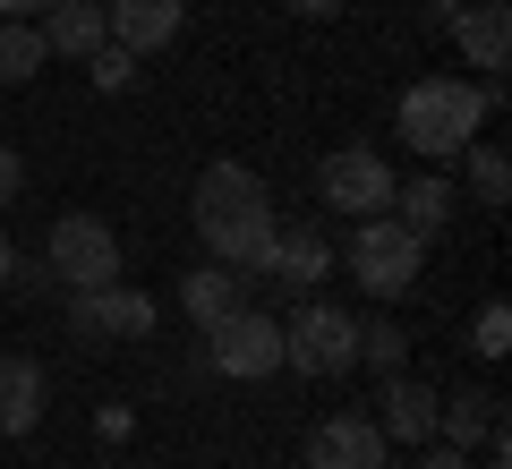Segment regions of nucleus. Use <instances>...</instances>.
Returning a JSON list of instances; mask_svg holds the SVG:
<instances>
[{
  "instance_id": "dca6fc26",
  "label": "nucleus",
  "mask_w": 512,
  "mask_h": 469,
  "mask_svg": "<svg viewBox=\"0 0 512 469\" xmlns=\"http://www.w3.org/2000/svg\"><path fill=\"white\" fill-rule=\"evenodd\" d=\"M180 307H188V325H222L231 307H248V282H239L231 265H197L180 282Z\"/></svg>"
},
{
  "instance_id": "bb28decb",
  "label": "nucleus",
  "mask_w": 512,
  "mask_h": 469,
  "mask_svg": "<svg viewBox=\"0 0 512 469\" xmlns=\"http://www.w3.org/2000/svg\"><path fill=\"white\" fill-rule=\"evenodd\" d=\"M43 9H60V0H0V18H43Z\"/></svg>"
},
{
  "instance_id": "c85d7f7f",
  "label": "nucleus",
  "mask_w": 512,
  "mask_h": 469,
  "mask_svg": "<svg viewBox=\"0 0 512 469\" xmlns=\"http://www.w3.org/2000/svg\"><path fill=\"white\" fill-rule=\"evenodd\" d=\"M419 9H427V18H436V26H444V18H453V9H461V0H419Z\"/></svg>"
},
{
  "instance_id": "f3484780",
  "label": "nucleus",
  "mask_w": 512,
  "mask_h": 469,
  "mask_svg": "<svg viewBox=\"0 0 512 469\" xmlns=\"http://www.w3.org/2000/svg\"><path fill=\"white\" fill-rule=\"evenodd\" d=\"M453 205H461V197H453V180H444V171H419V180L393 188V214H402L419 239H436L444 222H453Z\"/></svg>"
},
{
  "instance_id": "9d476101",
  "label": "nucleus",
  "mask_w": 512,
  "mask_h": 469,
  "mask_svg": "<svg viewBox=\"0 0 512 469\" xmlns=\"http://www.w3.org/2000/svg\"><path fill=\"white\" fill-rule=\"evenodd\" d=\"M444 35L461 43V60H470V69L504 77V60H512V0H461L453 18H444Z\"/></svg>"
},
{
  "instance_id": "9b49d317",
  "label": "nucleus",
  "mask_w": 512,
  "mask_h": 469,
  "mask_svg": "<svg viewBox=\"0 0 512 469\" xmlns=\"http://www.w3.org/2000/svg\"><path fill=\"white\" fill-rule=\"evenodd\" d=\"M103 18H111V43L120 52H163V43H180L188 26V0H103Z\"/></svg>"
},
{
  "instance_id": "6ab92c4d",
  "label": "nucleus",
  "mask_w": 512,
  "mask_h": 469,
  "mask_svg": "<svg viewBox=\"0 0 512 469\" xmlns=\"http://www.w3.org/2000/svg\"><path fill=\"white\" fill-rule=\"evenodd\" d=\"M43 26L35 18H0V86H26V77L43 69Z\"/></svg>"
},
{
  "instance_id": "20e7f679",
  "label": "nucleus",
  "mask_w": 512,
  "mask_h": 469,
  "mask_svg": "<svg viewBox=\"0 0 512 469\" xmlns=\"http://www.w3.org/2000/svg\"><path fill=\"white\" fill-rule=\"evenodd\" d=\"M282 367H299V376H350L359 367V316L333 299H308L299 316H282Z\"/></svg>"
},
{
  "instance_id": "a211bd4d",
  "label": "nucleus",
  "mask_w": 512,
  "mask_h": 469,
  "mask_svg": "<svg viewBox=\"0 0 512 469\" xmlns=\"http://www.w3.org/2000/svg\"><path fill=\"white\" fill-rule=\"evenodd\" d=\"M35 418H43V367L0 359V435H35Z\"/></svg>"
},
{
  "instance_id": "f03ea898",
  "label": "nucleus",
  "mask_w": 512,
  "mask_h": 469,
  "mask_svg": "<svg viewBox=\"0 0 512 469\" xmlns=\"http://www.w3.org/2000/svg\"><path fill=\"white\" fill-rule=\"evenodd\" d=\"M393 120H402V145L419 163H453L461 145L487 128V86H470V77H419Z\"/></svg>"
},
{
  "instance_id": "5701e85b",
  "label": "nucleus",
  "mask_w": 512,
  "mask_h": 469,
  "mask_svg": "<svg viewBox=\"0 0 512 469\" xmlns=\"http://www.w3.org/2000/svg\"><path fill=\"white\" fill-rule=\"evenodd\" d=\"M86 77H94V86H103V94H128V86H137V77H146V69H137V52H120V43H103V52L86 60Z\"/></svg>"
},
{
  "instance_id": "ddd939ff",
  "label": "nucleus",
  "mask_w": 512,
  "mask_h": 469,
  "mask_svg": "<svg viewBox=\"0 0 512 469\" xmlns=\"http://www.w3.org/2000/svg\"><path fill=\"white\" fill-rule=\"evenodd\" d=\"M43 52L52 60H94L111 43V18H103V0H60V9H43Z\"/></svg>"
},
{
  "instance_id": "f257e3e1",
  "label": "nucleus",
  "mask_w": 512,
  "mask_h": 469,
  "mask_svg": "<svg viewBox=\"0 0 512 469\" xmlns=\"http://www.w3.org/2000/svg\"><path fill=\"white\" fill-rule=\"evenodd\" d=\"M188 214H197V239L214 248V265H231L239 282H256V273L274 265V231H282L274 222V188L256 180L248 163H205Z\"/></svg>"
},
{
  "instance_id": "a878e982",
  "label": "nucleus",
  "mask_w": 512,
  "mask_h": 469,
  "mask_svg": "<svg viewBox=\"0 0 512 469\" xmlns=\"http://www.w3.org/2000/svg\"><path fill=\"white\" fill-rule=\"evenodd\" d=\"M419 469H478V461H470V452H453V444H436V452H427Z\"/></svg>"
},
{
  "instance_id": "0eeeda50",
  "label": "nucleus",
  "mask_w": 512,
  "mask_h": 469,
  "mask_svg": "<svg viewBox=\"0 0 512 469\" xmlns=\"http://www.w3.org/2000/svg\"><path fill=\"white\" fill-rule=\"evenodd\" d=\"M154 316H163V307H154L146 290H128V282L69 290V333H77L86 350H103V342H146V333H154Z\"/></svg>"
},
{
  "instance_id": "6e6552de",
  "label": "nucleus",
  "mask_w": 512,
  "mask_h": 469,
  "mask_svg": "<svg viewBox=\"0 0 512 469\" xmlns=\"http://www.w3.org/2000/svg\"><path fill=\"white\" fill-rule=\"evenodd\" d=\"M316 197H325L333 214H350V222L393 214V163L367 154V145H342V154H325V171H316Z\"/></svg>"
},
{
  "instance_id": "2eb2a0df",
  "label": "nucleus",
  "mask_w": 512,
  "mask_h": 469,
  "mask_svg": "<svg viewBox=\"0 0 512 469\" xmlns=\"http://www.w3.org/2000/svg\"><path fill=\"white\" fill-rule=\"evenodd\" d=\"M495 418H504V401H495V393H478V384H461L453 401H436V435H444L453 452H478Z\"/></svg>"
},
{
  "instance_id": "aec40b11",
  "label": "nucleus",
  "mask_w": 512,
  "mask_h": 469,
  "mask_svg": "<svg viewBox=\"0 0 512 469\" xmlns=\"http://www.w3.org/2000/svg\"><path fill=\"white\" fill-rule=\"evenodd\" d=\"M461 171H470V205H504V197H512V163H504V145L470 137V145H461Z\"/></svg>"
},
{
  "instance_id": "b1692460",
  "label": "nucleus",
  "mask_w": 512,
  "mask_h": 469,
  "mask_svg": "<svg viewBox=\"0 0 512 469\" xmlns=\"http://www.w3.org/2000/svg\"><path fill=\"white\" fill-rule=\"evenodd\" d=\"M18 188H26V163H18V145H0V205H18Z\"/></svg>"
},
{
  "instance_id": "412c9836",
  "label": "nucleus",
  "mask_w": 512,
  "mask_h": 469,
  "mask_svg": "<svg viewBox=\"0 0 512 469\" xmlns=\"http://www.w3.org/2000/svg\"><path fill=\"white\" fill-rule=\"evenodd\" d=\"M402 359H410V333L393 325V316H367V325H359V367H376V376H402Z\"/></svg>"
},
{
  "instance_id": "4468645a",
  "label": "nucleus",
  "mask_w": 512,
  "mask_h": 469,
  "mask_svg": "<svg viewBox=\"0 0 512 469\" xmlns=\"http://www.w3.org/2000/svg\"><path fill=\"white\" fill-rule=\"evenodd\" d=\"M274 273L282 290H316L333 273V248H325V222H291V231H274Z\"/></svg>"
},
{
  "instance_id": "4be33fe9",
  "label": "nucleus",
  "mask_w": 512,
  "mask_h": 469,
  "mask_svg": "<svg viewBox=\"0 0 512 469\" xmlns=\"http://www.w3.org/2000/svg\"><path fill=\"white\" fill-rule=\"evenodd\" d=\"M470 350H478V359H504V350H512V307L504 299H487L470 316Z\"/></svg>"
},
{
  "instance_id": "423d86ee",
  "label": "nucleus",
  "mask_w": 512,
  "mask_h": 469,
  "mask_svg": "<svg viewBox=\"0 0 512 469\" xmlns=\"http://www.w3.org/2000/svg\"><path fill=\"white\" fill-rule=\"evenodd\" d=\"M205 359H214V376H274L282 367V316H265V307H231L222 325H205Z\"/></svg>"
},
{
  "instance_id": "393cba45",
  "label": "nucleus",
  "mask_w": 512,
  "mask_h": 469,
  "mask_svg": "<svg viewBox=\"0 0 512 469\" xmlns=\"http://www.w3.org/2000/svg\"><path fill=\"white\" fill-rule=\"evenodd\" d=\"M18 282V239H9V222H0V290Z\"/></svg>"
},
{
  "instance_id": "39448f33",
  "label": "nucleus",
  "mask_w": 512,
  "mask_h": 469,
  "mask_svg": "<svg viewBox=\"0 0 512 469\" xmlns=\"http://www.w3.org/2000/svg\"><path fill=\"white\" fill-rule=\"evenodd\" d=\"M43 273H52L60 290H103V282H120V231H111L103 214H60L52 239H43Z\"/></svg>"
},
{
  "instance_id": "1a4fd4ad",
  "label": "nucleus",
  "mask_w": 512,
  "mask_h": 469,
  "mask_svg": "<svg viewBox=\"0 0 512 469\" xmlns=\"http://www.w3.org/2000/svg\"><path fill=\"white\" fill-rule=\"evenodd\" d=\"M384 461H393V444H384L376 418H359V410L316 418V435H308V469H384Z\"/></svg>"
},
{
  "instance_id": "f8f14e48",
  "label": "nucleus",
  "mask_w": 512,
  "mask_h": 469,
  "mask_svg": "<svg viewBox=\"0 0 512 469\" xmlns=\"http://www.w3.org/2000/svg\"><path fill=\"white\" fill-rule=\"evenodd\" d=\"M436 401L444 393H427L419 376H384V401H376L384 444H436Z\"/></svg>"
},
{
  "instance_id": "cd10ccee",
  "label": "nucleus",
  "mask_w": 512,
  "mask_h": 469,
  "mask_svg": "<svg viewBox=\"0 0 512 469\" xmlns=\"http://www.w3.org/2000/svg\"><path fill=\"white\" fill-rule=\"evenodd\" d=\"M291 9H299V18H342L350 0H291Z\"/></svg>"
},
{
  "instance_id": "7ed1b4c3",
  "label": "nucleus",
  "mask_w": 512,
  "mask_h": 469,
  "mask_svg": "<svg viewBox=\"0 0 512 469\" xmlns=\"http://www.w3.org/2000/svg\"><path fill=\"white\" fill-rule=\"evenodd\" d=\"M350 273H359V282L376 290L384 307H393V299H410V290H419V273H427V239L410 231L402 214H367L359 231H350Z\"/></svg>"
}]
</instances>
